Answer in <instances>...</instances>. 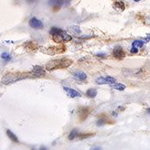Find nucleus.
<instances>
[{
    "instance_id": "obj_16",
    "label": "nucleus",
    "mask_w": 150,
    "mask_h": 150,
    "mask_svg": "<svg viewBox=\"0 0 150 150\" xmlns=\"http://www.w3.org/2000/svg\"><path fill=\"white\" fill-rule=\"evenodd\" d=\"M69 31L72 34H75V35H78V34H81V30H80V28L78 26H72V27H70L69 28Z\"/></svg>"
},
{
    "instance_id": "obj_8",
    "label": "nucleus",
    "mask_w": 150,
    "mask_h": 150,
    "mask_svg": "<svg viewBox=\"0 0 150 150\" xmlns=\"http://www.w3.org/2000/svg\"><path fill=\"white\" fill-rule=\"evenodd\" d=\"M74 77L76 78L77 79L80 80V81H85L87 79V74L85 73H83L82 71H77V72H74Z\"/></svg>"
},
{
    "instance_id": "obj_18",
    "label": "nucleus",
    "mask_w": 150,
    "mask_h": 150,
    "mask_svg": "<svg viewBox=\"0 0 150 150\" xmlns=\"http://www.w3.org/2000/svg\"><path fill=\"white\" fill-rule=\"evenodd\" d=\"M62 38H63V41L64 42H69L72 40V36H70L69 34H68L65 31H63L62 33Z\"/></svg>"
},
{
    "instance_id": "obj_23",
    "label": "nucleus",
    "mask_w": 150,
    "mask_h": 150,
    "mask_svg": "<svg viewBox=\"0 0 150 150\" xmlns=\"http://www.w3.org/2000/svg\"><path fill=\"white\" fill-rule=\"evenodd\" d=\"M150 41V34H147V37L143 39V42H144V43H149Z\"/></svg>"
},
{
    "instance_id": "obj_6",
    "label": "nucleus",
    "mask_w": 150,
    "mask_h": 150,
    "mask_svg": "<svg viewBox=\"0 0 150 150\" xmlns=\"http://www.w3.org/2000/svg\"><path fill=\"white\" fill-rule=\"evenodd\" d=\"M63 90L67 93V95L69 98H79V97H81V94L78 93V91L74 90V89H70V88H68V87H63Z\"/></svg>"
},
{
    "instance_id": "obj_20",
    "label": "nucleus",
    "mask_w": 150,
    "mask_h": 150,
    "mask_svg": "<svg viewBox=\"0 0 150 150\" xmlns=\"http://www.w3.org/2000/svg\"><path fill=\"white\" fill-rule=\"evenodd\" d=\"M106 123V119L105 118H98V120L97 121V126H98V127H101V126H103L104 124Z\"/></svg>"
},
{
    "instance_id": "obj_13",
    "label": "nucleus",
    "mask_w": 150,
    "mask_h": 150,
    "mask_svg": "<svg viewBox=\"0 0 150 150\" xmlns=\"http://www.w3.org/2000/svg\"><path fill=\"white\" fill-rule=\"evenodd\" d=\"M98 94V91H97V89H89L87 90V92H86V95L87 97H89V98H95L96 96Z\"/></svg>"
},
{
    "instance_id": "obj_17",
    "label": "nucleus",
    "mask_w": 150,
    "mask_h": 150,
    "mask_svg": "<svg viewBox=\"0 0 150 150\" xmlns=\"http://www.w3.org/2000/svg\"><path fill=\"white\" fill-rule=\"evenodd\" d=\"M143 44H144L143 40H135V41L133 42L132 46H133V47H135V48H143Z\"/></svg>"
},
{
    "instance_id": "obj_11",
    "label": "nucleus",
    "mask_w": 150,
    "mask_h": 150,
    "mask_svg": "<svg viewBox=\"0 0 150 150\" xmlns=\"http://www.w3.org/2000/svg\"><path fill=\"white\" fill-rule=\"evenodd\" d=\"M110 87H111L112 89H116V90H119V91H123L124 89H126V86H125L124 84H122V83H116L110 84Z\"/></svg>"
},
{
    "instance_id": "obj_1",
    "label": "nucleus",
    "mask_w": 150,
    "mask_h": 150,
    "mask_svg": "<svg viewBox=\"0 0 150 150\" xmlns=\"http://www.w3.org/2000/svg\"><path fill=\"white\" fill-rule=\"evenodd\" d=\"M73 63V60L68 58H59V59H54L50 61L47 63L45 68L48 71L54 70L58 68H68Z\"/></svg>"
},
{
    "instance_id": "obj_21",
    "label": "nucleus",
    "mask_w": 150,
    "mask_h": 150,
    "mask_svg": "<svg viewBox=\"0 0 150 150\" xmlns=\"http://www.w3.org/2000/svg\"><path fill=\"white\" fill-rule=\"evenodd\" d=\"M97 57H98V58H105L106 57H107V54H103V53H100V54H96Z\"/></svg>"
},
{
    "instance_id": "obj_22",
    "label": "nucleus",
    "mask_w": 150,
    "mask_h": 150,
    "mask_svg": "<svg viewBox=\"0 0 150 150\" xmlns=\"http://www.w3.org/2000/svg\"><path fill=\"white\" fill-rule=\"evenodd\" d=\"M138 52V48H135V47H132L131 48V53L132 54H137Z\"/></svg>"
},
{
    "instance_id": "obj_7",
    "label": "nucleus",
    "mask_w": 150,
    "mask_h": 150,
    "mask_svg": "<svg viewBox=\"0 0 150 150\" xmlns=\"http://www.w3.org/2000/svg\"><path fill=\"white\" fill-rule=\"evenodd\" d=\"M31 74L35 77H42L45 75V70L40 66H34L31 72Z\"/></svg>"
},
{
    "instance_id": "obj_3",
    "label": "nucleus",
    "mask_w": 150,
    "mask_h": 150,
    "mask_svg": "<svg viewBox=\"0 0 150 150\" xmlns=\"http://www.w3.org/2000/svg\"><path fill=\"white\" fill-rule=\"evenodd\" d=\"M23 78H23V77L19 78V76H18V75L15 76V75L8 74L4 76V77L3 78L2 83H4V84H10V83H12L17 82L18 80H21V79H23Z\"/></svg>"
},
{
    "instance_id": "obj_25",
    "label": "nucleus",
    "mask_w": 150,
    "mask_h": 150,
    "mask_svg": "<svg viewBox=\"0 0 150 150\" xmlns=\"http://www.w3.org/2000/svg\"><path fill=\"white\" fill-rule=\"evenodd\" d=\"M92 149H101L100 148H93Z\"/></svg>"
},
{
    "instance_id": "obj_14",
    "label": "nucleus",
    "mask_w": 150,
    "mask_h": 150,
    "mask_svg": "<svg viewBox=\"0 0 150 150\" xmlns=\"http://www.w3.org/2000/svg\"><path fill=\"white\" fill-rule=\"evenodd\" d=\"M63 32V30H62L61 28H58L54 27L52 28L49 31V34H51L52 36H55V35H60Z\"/></svg>"
},
{
    "instance_id": "obj_26",
    "label": "nucleus",
    "mask_w": 150,
    "mask_h": 150,
    "mask_svg": "<svg viewBox=\"0 0 150 150\" xmlns=\"http://www.w3.org/2000/svg\"><path fill=\"white\" fill-rule=\"evenodd\" d=\"M133 1H134V2H139L140 0H133Z\"/></svg>"
},
{
    "instance_id": "obj_2",
    "label": "nucleus",
    "mask_w": 150,
    "mask_h": 150,
    "mask_svg": "<svg viewBox=\"0 0 150 150\" xmlns=\"http://www.w3.org/2000/svg\"><path fill=\"white\" fill-rule=\"evenodd\" d=\"M95 82L97 84L103 85V84H112L116 83V79L111 76H106V77H99L98 78H96Z\"/></svg>"
},
{
    "instance_id": "obj_4",
    "label": "nucleus",
    "mask_w": 150,
    "mask_h": 150,
    "mask_svg": "<svg viewBox=\"0 0 150 150\" xmlns=\"http://www.w3.org/2000/svg\"><path fill=\"white\" fill-rule=\"evenodd\" d=\"M113 55L115 58L118 59H123L126 56V54L123 50V48L121 46H116L113 50Z\"/></svg>"
},
{
    "instance_id": "obj_10",
    "label": "nucleus",
    "mask_w": 150,
    "mask_h": 150,
    "mask_svg": "<svg viewBox=\"0 0 150 150\" xmlns=\"http://www.w3.org/2000/svg\"><path fill=\"white\" fill-rule=\"evenodd\" d=\"M114 8L116 10H120V11H123L125 9V4L123 1H118L114 3Z\"/></svg>"
},
{
    "instance_id": "obj_19",
    "label": "nucleus",
    "mask_w": 150,
    "mask_h": 150,
    "mask_svg": "<svg viewBox=\"0 0 150 150\" xmlns=\"http://www.w3.org/2000/svg\"><path fill=\"white\" fill-rule=\"evenodd\" d=\"M1 58H2L5 62L10 61V60L12 59V56L9 54L8 53H3V54H1Z\"/></svg>"
},
{
    "instance_id": "obj_15",
    "label": "nucleus",
    "mask_w": 150,
    "mask_h": 150,
    "mask_svg": "<svg viewBox=\"0 0 150 150\" xmlns=\"http://www.w3.org/2000/svg\"><path fill=\"white\" fill-rule=\"evenodd\" d=\"M78 136V131L77 129H73L68 135V139L69 140H74Z\"/></svg>"
},
{
    "instance_id": "obj_5",
    "label": "nucleus",
    "mask_w": 150,
    "mask_h": 150,
    "mask_svg": "<svg viewBox=\"0 0 150 150\" xmlns=\"http://www.w3.org/2000/svg\"><path fill=\"white\" fill-rule=\"evenodd\" d=\"M29 26L31 28H33L34 29H42L43 28V22L40 20H39L36 18H32L30 19V20L28 22Z\"/></svg>"
},
{
    "instance_id": "obj_24",
    "label": "nucleus",
    "mask_w": 150,
    "mask_h": 150,
    "mask_svg": "<svg viewBox=\"0 0 150 150\" xmlns=\"http://www.w3.org/2000/svg\"><path fill=\"white\" fill-rule=\"evenodd\" d=\"M147 113H148V114H149L150 115V108H149V109H147Z\"/></svg>"
},
{
    "instance_id": "obj_12",
    "label": "nucleus",
    "mask_w": 150,
    "mask_h": 150,
    "mask_svg": "<svg viewBox=\"0 0 150 150\" xmlns=\"http://www.w3.org/2000/svg\"><path fill=\"white\" fill-rule=\"evenodd\" d=\"M6 133H7L8 137L12 140V142H14V143H19V138H18V137L16 136L11 130L8 129L7 131H6Z\"/></svg>"
},
{
    "instance_id": "obj_9",
    "label": "nucleus",
    "mask_w": 150,
    "mask_h": 150,
    "mask_svg": "<svg viewBox=\"0 0 150 150\" xmlns=\"http://www.w3.org/2000/svg\"><path fill=\"white\" fill-rule=\"evenodd\" d=\"M49 4L55 8H60L65 3V0H49Z\"/></svg>"
}]
</instances>
